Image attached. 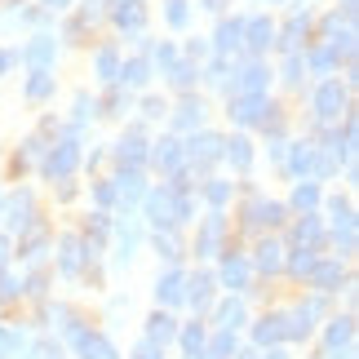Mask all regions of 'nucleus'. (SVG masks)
Masks as SVG:
<instances>
[{"label":"nucleus","mask_w":359,"mask_h":359,"mask_svg":"<svg viewBox=\"0 0 359 359\" xmlns=\"http://www.w3.org/2000/svg\"><path fill=\"white\" fill-rule=\"evenodd\" d=\"M266 116H271L266 93H236L231 98V120L236 124H266Z\"/></svg>","instance_id":"obj_1"},{"label":"nucleus","mask_w":359,"mask_h":359,"mask_svg":"<svg viewBox=\"0 0 359 359\" xmlns=\"http://www.w3.org/2000/svg\"><path fill=\"white\" fill-rule=\"evenodd\" d=\"M72 341H76L80 359H120L116 346H111V341H107L102 333H85V328H76V324H72Z\"/></svg>","instance_id":"obj_2"},{"label":"nucleus","mask_w":359,"mask_h":359,"mask_svg":"<svg viewBox=\"0 0 359 359\" xmlns=\"http://www.w3.org/2000/svg\"><path fill=\"white\" fill-rule=\"evenodd\" d=\"M80 164V142H72V137H67V142H58L49 151V160H45V177H67Z\"/></svg>","instance_id":"obj_3"},{"label":"nucleus","mask_w":359,"mask_h":359,"mask_svg":"<svg viewBox=\"0 0 359 359\" xmlns=\"http://www.w3.org/2000/svg\"><path fill=\"white\" fill-rule=\"evenodd\" d=\"M222 147H226V137H217V133H196L182 156H187L191 164H213L217 156H222Z\"/></svg>","instance_id":"obj_4"},{"label":"nucleus","mask_w":359,"mask_h":359,"mask_svg":"<svg viewBox=\"0 0 359 359\" xmlns=\"http://www.w3.org/2000/svg\"><path fill=\"white\" fill-rule=\"evenodd\" d=\"M341 107H346V89H341L337 80L320 85V93H315V111H320V120H337Z\"/></svg>","instance_id":"obj_5"},{"label":"nucleus","mask_w":359,"mask_h":359,"mask_svg":"<svg viewBox=\"0 0 359 359\" xmlns=\"http://www.w3.org/2000/svg\"><path fill=\"white\" fill-rule=\"evenodd\" d=\"M328 213H333V231H337L341 248H355V213H351V204L346 200H333V204H328Z\"/></svg>","instance_id":"obj_6"},{"label":"nucleus","mask_w":359,"mask_h":359,"mask_svg":"<svg viewBox=\"0 0 359 359\" xmlns=\"http://www.w3.org/2000/svg\"><path fill=\"white\" fill-rule=\"evenodd\" d=\"M288 169H293L302 182H306V177H320V156H315V147L311 142H297L293 156H288Z\"/></svg>","instance_id":"obj_7"},{"label":"nucleus","mask_w":359,"mask_h":359,"mask_svg":"<svg viewBox=\"0 0 359 359\" xmlns=\"http://www.w3.org/2000/svg\"><path fill=\"white\" fill-rule=\"evenodd\" d=\"M217 244H222V213H209V217H204V226H200V236H196V253L200 257H213Z\"/></svg>","instance_id":"obj_8"},{"label":"nucleus","mask_w":359,"mask_h":359,"mask_svg":"<svg viewBox=\"0 0 359 359\" xmlns=\"http://www.w3.org/2000/svg\"><path fill=\"white\" fill-rule=\"evenodd\" d=\"M0 217H5V226H27V222H32V196H27V191H18V196H13V200H5V204H0Z\"/></svg>","instance_id":"obj_9"},{"label":"nucleus","mask_w":359,"mask_h":359,"mask_svg":"<svg viewBox=\"0 0 359 359\" xmlns=\"http://www.w3.org/2000/svg\"><path fill=\"white\" fill-rule=\"evenodd\" d=\"M248 280H253L248 262H244L240 253H226V262H222V284H226V288H236V293H244Z\"/></svg>","instance_id":"obj_10"},{"label":"nucleus","mask_w":359,"mask_h":359,"mask_svg":"<svg viewBox=\"0 0 359 359\" xmlns=\"http://www.w3.org/2000/svg\"><path fill=\"white\" fill-rule=\"evenodd\" d=\"M116 156L129 164V169H137L142 164V156H147V137H142V129H129L120 137V147H116Z\"/></svg>","instance_id":"obj_11"},{"label":"nucleus","mask_w":359,"mask_h":359,"mask_svg":"<svg viewBox=\"0 0 359 359\" xmlns=\"http://www.w3.org/2000/svg\"><path fill=\"white\" fill-rule=\"evenodd\" d=\"M253 337H257V346H275V341H284L288 337V315H266V320L253 328Z\"/></svg>","instance_id":"obj_12"},{"label":"nucleus","mask_w":359,"mask_h":359,"mask_svg":"<svg viewBox=\"0 0 359 359\" xmlns=\"http://www.w3.org/2000/svg\"><path fill=\"white\" fill-rule=\"evenodd\" d=\"M275 40V27H271V18H248L244 22V45L253 49V53H262Z\"/></svg>","instance_id":"obj_13"},{"label":"nucleus","mask_w":359,"mask_h":359,"mask_svg":"<svg viewBox=\"0 0 359 359\" xmlns=\"http://www.w3.org/2000/svg\"><path fill=\"white\" fill-rule=\"evenodd\" d=\"M217 53H231L244 45V18H231V22H217V36H213Z\"/></svg>","instance_id":"obj_14"},{"label":"nucleus","mask_w":359,"mask_h":359,"mask_svg":"<svg viewBox=\"0 0 359 359\" xmlns=\"http://www.w3.org/2000/svg\"><path fill=\"white\" fill-rule=\"evenodd\" d=\"M266 67L262 62H248L244 72H240V80H236V93H266Z\"/></svg>","instance_id":"obj_15"},{"label":"nucleus","mask_w":359,"mask_h":359,"mask_svg":"<svg viewBox=\"0 0 359 359\" xmlns=\"http://www.w3.org/2000/svg\"><path fill=\"white\" fill-rule=\"evenodd\" d=\"M248 222H253V226H275V222H284V204H275V200L248 204Z\"/></svg>","instance_id":"obj_16"},{"label":"nucleus","mask_w":359,"mask_h":359,"mask_svg":"<svg viewBox=\"0 0 359 359\" xmlns=\"http://www.w3.org/2000/svg\"><path fill=\"white\" fill-rule=\"evenodd\" d=\"M151 160H156L164 173H177V169H182V147H177L173 137H164V142H156V151H151Z\"/></svg>","instance_id":"obj_17"},{"label":"nucleus","mask_w":359,"mask_h":359,"mask_svg":"<svg viewBox=\"0 0 359 359\" xmlns=\"http://www.w3.org/2000/svg\"><path fill=\"white\" fill-rule=\"evenodd\" d=\"M311 284L320 288V293H333V288L341 284V266H337V262H315V271H311Z\"/></svg>","instance_id":"obj_18"},{"label":"nucleus","mask_w":359,"mask_h":359,"mask_svg":"<svg viewBox=\"0 0 359 359\" xmlns=\"http://www.w3.org/2000/svg\"><path fill=\"white\" fill-rule=\"evenodd\" d=\"M111 191H116V200H124V204L137 200V196L147 191V187H142V173H137V169H124V173L116 177V187H111Z\"/></svg>","instance_id":"obj_19"},{"label":"nucleus","mask_w":359,"mask_h":359,"mask_svg":"<svg viewBox=\"0 0 359 359\" xmlns=\"http://www.w3.org/2000/svg\"><path fill=\"white\" fill-rule=\"evenodd\" d=\"M58 266H62L67 275H76L80 266H85V244H80L76 236H67V240H62V253H58Z\"/></svg>","instance_id":"obj_20"},{"label":"nucleus","mask_w":359,"mask_h":359,"mask_svg":"<svg viewBox=\"0 0 359 359\" xmlns=\"http://www.w3.org/2000/svg\"><path fill=\"white\" fill-rule=\"evenodd\" d=\"M156 297H160V302H169V306H173V302H182V297H187V280H182V271H169V275H164V280L156 284Z\"/></svg>","instance_id":"obj_21"},{"label":"nucleus","mask_w":359,"mask_h":359,"mask_svg":"<svg viewBox=\"0 0 359 359\" xmlns=\"http://www.w3.org/2000/svg\"><path fill=\"white\" fill-rule=\"evenodd\" d=\"M173 333H177V324L169 320V315H151L147 320V341H156V346H164V341H173Z\"/></svg>","instance_id":"obj_22"},{"label":"nucleus","mask_w":359,"mask_h":359,"mask_svg":"<svg viewBox=\"0 0 359 359\" xmlns=\"http://www.w3.org/2000/svg\"><path fill=\"white\" fill-rule=\"evenodd\" d=\"M351 337H355V328H351V320H333L328 324V333H324V341H328V351H351Z\"/></svg>","instance_id":"obj_23"},{"label":"nucleus","mask_w":359,"mask_h":359,"mask_svg":"<svg viewBox=\"0 0 359 359\" xmlns=\"http://www.w3.org/2000/svg\"><path fill=\"white\" fill-rule=\"evenodd\" d=\"M209 297H213V275H196V280L187 284V302L196 311H204V306H209Z\"/></svg>","instance_id":"obj_24"},{"label":"nucleus","mask_w":359,"mask_h":359,"mask_svg":"<svg viewBox=\"0 0 359 359\" xmlns=\"http://www.w3.org/2000/svg\"><path fill=\"white\" fill-rule=\"evenodd\" d=\"M27 62H32L36 72H45V67L53 62V40L49 36H36L32 45H27Z\"/></svg>","instance_id":"obj_25"},{"label":"nucleus","mask_w":359,"mask_h":359,"mask_svg":"<svg viewBox=\"0 0 359 359\" xmlns=\"http://www.w3.org/2000/svg\"><path fill=\"white\" fill-rule=\"evenodd\" d=\"M222 156L236 164V169H248V164H253V142H248V137H231L222 147Z\"/></svg>","instance_id":"obj_26"},{"label":"nucleus","mask_w":359,"mask_h":359,"mask_svg":"<svg viewBox=\"0 0 359 359\" xmlns=\"http://www.w3.org/2000/svg\"><path fill=\"white\" fill-rule=\"evenodd\" d=\"M116 80H124V85H133V89H137V85H147V80H151V62H147V58H129V62L120 67V76H116Z\"/></svg>","instance_id":"obj_27"},{"label":"nucleus","mask_w":359,"mask_h":359,"mask_svg":"<svg viewBox=\"0 0 359 359\" xmlns=\"http://www.w3.org/2000/svg\"><path fill=\"white\" fill-rule=\"evenodd\" d=\"M200 355H204V359H231V355H236V333H226V328H222L213 341H204Z\"/></svg>","instance_id":"obj_28"},{"label":"nucleus","mask_w":359,"mask_h":359,"mask_svg":"<svg viewBox=\"0 0 359 359\" xmlns=\"http://www.w3.org/2000/svg\"><path fill=\"white\" fill-rule=\"evenodd\" d=\"M244 324V302H222V306H217V328H226V333H236V328Z\"/></svg>","instance_id":"obj_29"},{"label":"nucleus","mask_w":359,"mask_h":359,"mask_svg":"<svg viewBox=\"0 0 359 359\" xmlns=\"http://www.w3.org/2000/svg\"><path fill=\"white\" fill-rule=\"evenodd\" d=\"M257 266L266 271V275L280 271V266H284V248L275 244V240H262V244H257Z\"/></svg>","instance_id":"obj_30"},{"label":"nucleus","mask_w":359,"mask_h":359,"mask_svg":"<svg viewBox=\"0 0 359 359\" xmlns=\"http://www.w3.org/2000/svg\"><path fill=\"white\" fill-rule=\"evenodd\" d=\"M306 27H311V18H306V13H297V18L284 27V40H280V45H284L288 53H297V45L306 40Z\"/></svg>","instance_id":"obj_31"},{"label":"nucleus","mask_w":359,"mask_h":359,"mask_svg":"<svg viewBox=\"0 0 359 359\" xmlns=\"http://www.w3.org/2000/svg\"><path fill=\"white\" fill-rule=\"evenodd\" d=\"M293 240H297V248H315V244H320V222H315L311 213H302V222H297V231H293Z\"/></svg>","instance_id":"obj_32"},{"label":"nucleus","mask_w":359,"mask_h":359,"mask_svg":"<svg viewBox=\"0 0 359 359\" xmlns=\"http://www.w3.org/2000/svg\"><path fill=\"white\" fill-rule=\"evenodd\" d=\"M142 0H129V5H116V22L120 27H129V32H137V27H142Z\"/></svg>","instance_id":"obj_33"},{"label":"nucleus","mask_w":359,"mask_h":359,"mask_svg":"<svg viewBox=\"0 0 359 359\" xmlns=\"http://www.w3.org/2000/svg\"><path fill=\"white\" fill-rule=\"evenodd\" d=\"M200 116H204V107H200L196 98H187L182 107H177V116H173V124H177V129H196V124H200Z\"/></svg>","instance_id":"obj_34"},{"label":"nucleus","mask_w":359,"mask_h":359,"mask_svg":"<svg viewBox=\"0 0 359 359\" xmlns=\"http://www.w3.org/2000/svg\"><path fill=\"white\" fill-rule=\"evenodd\" d=\"M293 204H297L302 213H311L315 204H320V187H315L311 177H306V182H297V191H293Z\"/></svg>","instance_id":"obj_35"},{"label":"nucleus","mask_w":359,"mask_h":359,"mask_svg":"<svg viewBox=\"0 0 359 359\" xmlns=\"http://www.w3.org/2000/svg\"><path fill=\"white\" fill-rule=\"evenodd\" d=\"M49 93H53V76L49 72H32V80H27V98H49Z\"/></svg>","instance_id":"obj_36"},{"label":"nucleus","mask_w":359,"mask_h":359,"mask_svg":"<svg viewBox=\"0 0 359 359\" xmlns=\"http://www.w3.org/2000/svg\"><path fill=\"white\" fill-rule=\"evenodd\" d=\"M182 351H187V359H196L204 351V328L200 324H187L182 328Z\"/></svg>","instance_id":"obj_37"},{"label":"nucleus","mask_w":359,"mask_h":359,"mask_svg":"<svg viewBox=\"0 0 359 359\" xmlns=\"http://www.w3.org/2000/svg\"><path fill=\"white\" fill-rule=\"evenodd\" d=\"M18 351H22V337L13 333V328H5V324H0V359H13Z\"/></svg>","instance_id":"obj_38"},{"label":"nucleus","mask_w":359,"mask_h":359,"mask_svg":"<svg viewBox=\"0 0 359 359\" xmlns=\"http://www.w3.org/2000/svg\"><path fill=\"white\" fill-rule=\"evenodd\" d=\"M288 266H293V275H311L315 271V248H297V253L288 257Z\"/></svg>","instance_id":"obj_39"},{"label":"nucleus","mask_w":359,"mask_h":359,"mask_svg":"<svg viewBox=\"0 0 359 359\" xmlns=\"http://www.w3.org/2000/svg\"><path fill=\"white\" fill-rule=\"evenodd\" d=\"M98 76H102V80H116V76H120V58H116V49H102V53H98Z\"/></svg>","instance_id":"obj_40"},{"label":"nucleus","mask_w":359,"mask_h":359,"mask_svg":"<svg viewBox=\"0 0 359 359\" xmlns=\"http://www.w3.org/2000/svg\"><path fill=\"white\" fill-rule=\"evenodd\" d=\"M333 62H337V49H333V45H324V49H315V53H311V67H315L320 76H324V72H333Z\"/></svg>","instance_id":"obj_41"},{"label":"nucleus","mask_w":359,"mask_h":359,"mask_svg":"<svg viewBox=\"0 0 359 359\" xmlns=\"http://www.w3.org/2000/svg\"><path fill=\"white\" fill-rule=\"evenodd\" d=\"M164 18H169V27H187V18H191L187 0H169V9H164Z\"/></svg>","instance_id":"obj_42"},{"label":"nucleus","mask_w":359,"mask_h":359,"mask_svg":"<svg viewBox=\"0 0 359 359\" xmlns=\"http://www.w3.org/2000/svg\"><path fill=\"white\" fill-rule=\"evenodd\" d=\"M204 196H209V204H213V209H222V204H226V196H231V187H226V182H217V177H213V182L204 187Z\"/></svg>","instance_id":"obj_43"},{"label":"nucleus","mask_w":359,"mask_h":359,"mask_svg":"<svg viewBox=\"0 0 359 359\" xmlns=\"http://www.w3.org/2000/svg\"><path fill=\"white\" fill-rule=\"evenodd\" d=\"M18 293H22V284L13 280V275H0V302H13Z\"/></svg>","instance_id":"obj_44"},{"label":"nucleus","mask_w":359,"mask_h":359,"mask_svg":"<svg viewBox=\"0 0 359 359\" xmlns=\"http://www.w3.org/2000/svg\"><path fill=\"white\" fill-rule=\"evenodd\" d=\"M156 62L164 67V72H173V67H177V49H173V45H160V49H156Z\"/></svg>","instance_id":"obj_45"},{"label":"nucleus","mask_w":359,"mask_h":359,"mask_svg":"<svg viewBox=\"0 0 359 359\" xmlns=\"http://www.w3.org/2000/svg\"><path fill=\"white\" fill-rule=\"evenodd\" d=\"M133 359H164V346H156V341H142V346L133 351Z\"/></svg>","instance_id":"obj_46"},{"label":"nucleus","mask_w":359,"mask_h":359,"mask_svg":"<svg viewBox=\"0 0 359 359\" xmlns=\"http://www.w3.org/2000/svg\"><path fill=\"white\" fill-rule=\"evenodd\" d=\"M284 80H288V85H297V80H302V58H297V53H288V67H284Z\"/></svg>","instance_id":"obj_47"},{"label":"nucleus","mask_w":359,"mask_h":359,"mask_svg":"<svg viewBox=\"0 0 359 359\" xmlns=\"http://www.w3.org/2000/svg\"><path fill=\"white\" fill-rule=\"evenodd\" d=\"M156 248H160V257H169V262L177 257V244H173L169 236H156Z\"/></svg>","instance_id":"obj_48"},{"label":"nucleus","mask_w":359,"mask_h":359,"mask_svg":"<svg viewBox=\"0 0 359 359\" xmlns=\"http://www.w3.org/2000/svg\"><path fill=\"white\" fill-rule=\"evenodd\" d=\"M89 111H93V98L80 93V98H76V120H89Z\"/></svg>","instance_id":"obj_49"},{"label":"nucleus","mask_w":359,"mask_h":359,"mask_svg":"<svg viewBox=\"0 0 359 359\" xmlns=\"http://www.w3.org/2000/svg\"><path fill=\"white\" fill-rule=\"evenodd\" d=\"M36 359H62V351H58V346H49V341H45V346H36Z\"/></svg>","instance_id":"obj_50"},{"label":"nucleus","mask_w":359,"mask_h":359,"mask_svg":"<svg viewBox=\"0 0 359 359\" xmlns=\"http://www.w3.org/2000/svg\"><path fill=\"white\" fill-rule=\"evenodd\" d=\"M142 111H147V116H160V111H164V102H160V98H147V102H142Z\"/></svg>","instance_id":"obj_51"},{"label":"nucleus","mask_w":359,"mask_h":359,"mask_svg":"<svg viewBox=\"0 0 359 359\" xmlns=\"http://www.w3.org/2000/svg\"><path fill=\"white\" fill-rule=\"evenodd\" d=\"M98 200H102V204H111V200H116V191H111V182H102V187H98Z\"/></svg>","instance_id":"obj_52"},{"label":"nucleus","mask_w":359,"mask_h":359,"mask_svg":"<svg viewBox=\"0 0 359 359\" xmlns=\"http://www.w3.org/2000/svg\"><path fill=\"white\" fill-rule=\"evenodd\" d=\"M5 262H9V240L0 236V271H5Z\"/></svg>","instance_id":"obj_53"},{"label":"nucleus","mask_w":359,"mask_h":359,"mask_svg":"<svg viewBox=\"0 0 359 359\" xmlns=\"http://www.w3.org/2000/svg\"><path fill=\"white\" fill-rule=\"evenodd\" d=\"M9 62H13V53H5V49H0V76L9 72Z\"/></svg>","instance_id":"obj_54"},{"label":"nucleus","mask_w":359,"mask_h":359,"mask_svg":"<svg viewBox=\"0 0 359 359\" xmlns=\"http://www.w3.org/2000/svg\"><path fill=\"white\" fill-rule=\"evenodd\" d=\"M40 5H49V9H67L72 0H40Z\"/></svg>","instance_id":"obj_55"},{"label":"nucleus","mask_w":359,"mask_h":359,"mask_svg":"<svg viewBox=\"0 0 359 359\" xmlns=\"http://www.w3.org/2000/svg\"><path fill=\"white\" fill-rule=\"evenodd\" d=\"M266 359H288V355H284V351H271V355H266Z\"/></svg>","instance_id":"obj_56"},{"label":"nucleus","mask_w":359,"mask_h":359,"mask_svg":"<svg viewBox=\"0 0 359 359\" xmlns=\"http://www.w3.org/2000/svg\"><path fill=\"white\" fill-rule=\"evenodd\" d=\"M116 5H129V0H116Z\"/></svg>","instance_id":"obj_57"}]
</instances>
